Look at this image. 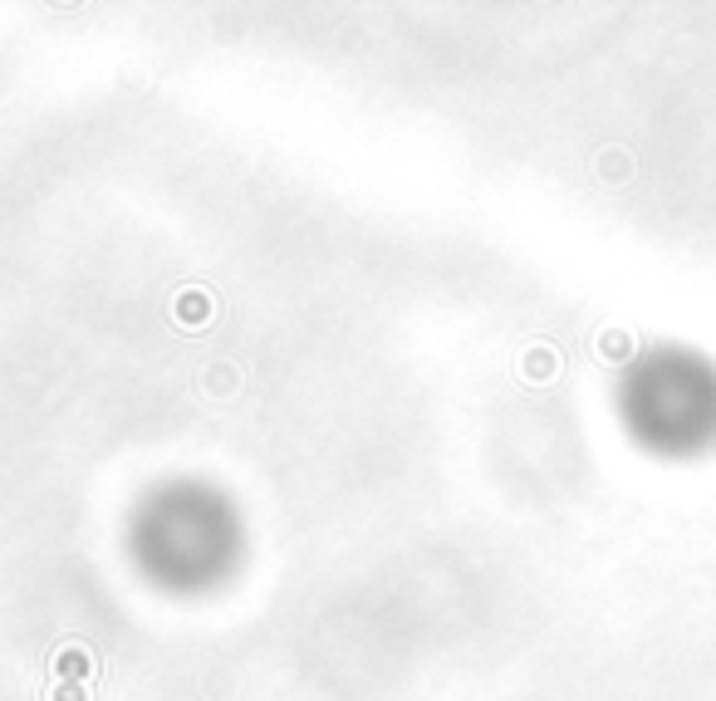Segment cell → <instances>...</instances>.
<instances>
[{"instance_id":"6da1fadb","label":"cell","mask_w":716,"mask_h":701,"mask_svg":"<svg viewBox=\"0 0 716 701\" xmlns=\"http://www.w3.org/2000/svg\"><path fill=\"white\" fill-rule=\"evenodd\" d=\"M49 673H55V682H94V673H98V663H94V653H89L84 643H64L55 653V663H49Z\"/></svg>"},{"instance_id":"7a4b0ae2","label":"cell","mask_w":716,"mask_h":701,"mask_svg":"<svg viewBox=\"0 0 716 701\" xmlns=\"http://www.w3.org/2000/svg\"><path fill=\"white\" fill-rule=\"evenodd\" d=\"M173 314H177L181 329H201V324L216 314V300H211L207 290H181L177 300H173Z\"/></svg>"},{"instance_id":"3957f363","label":"cell","mask_w":716,"mask_h":701,"mask_svg":"<svg viewBox=\"0 0 716 701\" xmlns=\"http://www.w3.org/2000/svg\"><path fill=\"white\" fill-rule=\"evenodd\" d=\"M49 701H89V687L84 682H55Z\"/></svg>"},{"instance_id":"277c9868","label":"cell","mask_w":716,"mask_h":701,"mask_svg":"<svg viewBox=\"0 0 716 701\" xmlns=\"http://www.w3.org/2000/svg\"><path fill=\"white\" fill-rule=\"evenodd\" d=\"M211 393H236V369H211Z\"/></svg>"}]
</instances>
